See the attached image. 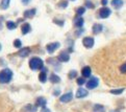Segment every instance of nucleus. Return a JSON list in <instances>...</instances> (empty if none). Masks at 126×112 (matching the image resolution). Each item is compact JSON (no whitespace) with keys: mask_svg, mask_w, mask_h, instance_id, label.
Listing matches in <instances>:
<instances>
[{"mask_svg":"<svg viewBox=\"0 0 126 112\" xmlns=\"http://www.w3.org/2000/svg\"><path fill=\"white\" fill-rule=\"evenodd\" d=\"M21 32L23 35H27L28 33L31 32V26L29 23H24L23 25L21 26Z\"/></svg>","mask_w":126,"mask_h":112,"instance_id":"14","label":"nucleus"},{"mask_svg":"<svg viewBox=\"0 0 126 112\" xmlns=\"http://www.w3.org/2000/svg\"><path fill=\"white\" fill-rule=\"evenodd\" d=\"M14 46H15L16 48H20V47L22 46V42H21V40L16 39L15 41H14Z\"/></svg>","mask_w":126,"mask_h":112,"instance_id":"26","label":"nucleus"},{"mask_svg":"<svg viewBox=\"0 0 126 112\" xmlns=\"http://www.w3.org/2000/svg\"><path fill=\"white\" fill-rule=\"evenodd\" d=\"M61 46V43L60 42H52V43H49L47 44V46H46V49H47V51L49 53H53L56 49H58Z\"/></svg>","mask_w":126,"mask_h":112,"instance_id":"5","label":"nucleus"},{"mask_svg":"<svg viewBox=\"0 0 126 112\" xmlns=\"http://www.w3.org/2000/svg\"><path fill=\"white\" fill-rule=\"evenodd\" d=\"M111 5L117 10H119L123 5V0H111Z\"/></svg>","mask_w":126,"mask_h":112,"instance_id":"16","label":"nucleus"},{"mask_svg":"<svg viewBox=\"0 0 126 112\" xmlns=\"http://www.w3.org/2000/svg\"><path fill=\"white\" fill-rule=\"evenodd\" d=\"M54 23H56V24H58V25H61V26H63L64 25V21L63 20H57V19H54Z\"/></svg>","mask_w":126,"mask_h":112,"instance_id":"30","label":"nucleus"},{"mask_svg":"<svg viewBox=\"0 0 126 112\" xmlns=\"http://www.w3.org/2000/svg\"><path fill=\"white\" fill-rule=\"evenodd\" d=\"M13 79V71L10 68H4L0 71V83L7 84Z\"/></svg>","mask_w":126,"mask_h":112,"instance_id":"1","label":"nucleus"},{"mask_svg":"<svg viewBox=\"0 0 126 112\" xmlns=\"http://www.w3.org/2000/svg\"><path fill=\"white\" fill-rule=\"evenodd\" d=\"M102 29H103V26L101 24H99V23H96V24L93 25L92 32H93L94 35H98V34H100L102 32Z\"/></svg>","mask_w":126,"mask_h":112,"instance_id":"13","label":"nucleus"},{"mask_svg":"<svg viewBox=\"0 0 126 112\" xmlns=\"http://www.w3.org/2000/svg\"><path fill=\"white\" fill-rule=\"evenodd\" d=\"M39 81L41 83H46L47 82V74H46V72L42 71V72L39 74Z\"/></svg>","mask_w":126,"mask_h":112,"instance_id":"19","label":"nucleus"},{"mask_svg":"<svg viewBox=\"0 0 126 112\" xmlns=\"http://www.w3.org/2000/svg\"><path fill=\"white\" fill-rule=\"evenodd\" d=\"M91 73H92V69H91L90 66H84L82 68V70H81V74H82V77L84 79L91 77Z\"/></svg>","mask_w":126,"mask_h":112,"instance_id":"12","label":"nucleus"},{"mask_svg":"<svg viewBox=\"0 0 126 112\" xmlns=\"http://www.w3.org/2000/svg\"><path fill=\"white\" fill-rule=\"evenodd\" d=\"M71 1H75V0H71Z\"/></svg>","mask_w":126,"mask_h":112,"instance_id":"37","label":"nucleus"},{"mask_svg":"<svg viewBox=\"0 0 126 112\" xmlns=\"http://www.w3.org/2000/svg\"><path fill=\"white\" fill-rule=\"evenodd\" d=\"M57 60L60 62H64V63H65V62H68L70 60V55L67 51H62L60 55H58Z\"/></svg>","mask_w":126,"mask_h":112,"instance_id":"7","label":"nucleus"},{"mask_svg":"<svg viewBox=\"0 0 126 112\" xmlns=\"http://www.w3.org/2000/svg\"><path fill=\"white\" fill-rule=\"evenodd\" d=\"M10 2H11V0H2L1 1V8L2 10H6L8 7V5H10Z\"/></svg>","mask_w":126,"mask_h":112,"instance_id":"21","label":"nucleus"},{"mask_svg":"<svg viewBox=\"0 0 126 112\" xmlns=\"http://www.w3.org/2000/svg\"><path fill=\"white\" fill-rule=\"evenodd\" d=\"M58 6L62 7V8H66L67 6H68V2L67 1H61L60 3H58Z\"/></svg>","mask_w":126,"mask_h":112,"instance_id":"28","label":"nucleus"},{"mask_svg":"<svg viewBox=\"0 0 126 112\" xmlns=\"http://www.w3.org/2000/svg\"><path fill=\"white\" fill-rule=\"evenodd\" d=\"M84 13H85V7H83V6H80L76 10V14H77L79 17H81Z\"/></svg>","mask_w":126,"mask_h":112,"instance_id":"23","label":"nucleus"},{"mask_svg":"<svg viewBox=\"0 0 126 112\" xmlns=\"http://www.w3.org/2000/svg\"><path fill=\"white\" fill-rule=\"evenodd\" d=\"M29 53H30V48L29 47H23V48H20L18 55H19V57H21V58H26L27 56H29Z\"/></svg>","mask_w":126,"mask_h":112,"instance_id":"10","label":"nucleus"},{"mask_svg":"<svg viewBox=\"0 0 126 112\" xmlns=\"http://www.w3.org/2000/svg\"><path fill=\"white\" fill-rule=\"evenodd\" d=\"M68 77H69V79L76 78V77H77V71H76V70H71L69 72V74H68Z\"/></svg>","mask_w":126,"mask_h":112,"instance_id":"25","label":"nucleus"},{"mask_svg":"<svg viewBox=\"0 0 126 112\" xmlns=\"http://www.w3.org/2000/svg\"><path fill=\"white\" fill-rule=\"evenodd\" d=\"M89 94V91L87 90V89H84V88H78L77 89V91H76V97L77 98H82V97H85V96H88Z\"/></svg>","mask_w":126,"mask_h":112,"instance_id":"8","label":"nucleus"},{"mask_svg":"<svg viewBox=\"0 0 126 112\" xmlns=\"http://www.w3.org/2000/svg\"><path fill=\"white\" fill-rule=\"evenodd\" d=\"M98 112H104V111H98Z\"/></svg>","mask_w":126,"mask_h":112,"instance_id":"36","label":"nucleus"},{"mask_svg":"<svg viewBox=\"0 0 126 112\" xmlns=\"http://www.w3.org/2000/svg\"><path fill=\"white\" fill-rule=\"evenodd\" d=\"M6 27H7V29L13 30V29H15L17 27V24L15 23L14 21H7L6 22Z\"/></svg>","mask_w":126,"mask_h":112,"instance_id":"20","label":"nucleus"},{"mask_svg":"<svg viewBox=\"0 0 126 112\" xmlns=\"http://www.w3.org/2000/svg\"><path fill=\"white\" fill-rule=\"evenodd\" d=\"M85 6H87L88 8H94V6H95V5H94L91 1H87V2H85Z\"/></svg>","mask_w":126,"mask_h":112,"instance_id":"29","label":"nucleus"},{"mask_svg":"<svg viewBox=\"0 0 126 112\" xmlns=\"http://www.w3.org/2000/svg\"><path fill=\"white\" fill-rule=\"evenodd\" d=\"M101 3H102V5H106V4H107V0H101Z\"/></svg>","mask_w":126,"mask_h":112,"instance_id":"34","label":"nucleus"},{"mask_svg":"<svg viewBox=\"0 0 126 112\" xmlns=\"http://www.w3.org/2000/svg\"><path fill=\"white\" fill-rule=\"evenodd\" d=\"M46 104H47L46 98H44L42 96L38 97L37 101H35V107H42V108H44V107H46Z\"/></svg>","mask_w":126,"mask_h":112,"instance_id":"11","label":"nucleus"},{"mask_svg":"<svg viewBox=\"0 0 126 112\" xmlns=\"http://www.w3.org/2000/svg\"><path fill=\"white\" fill-rule=\"evenodd\" d=\"M72 98H73V93L72 92H67L65 94H63L61 97H60V101L62 103H69Z\"/></svg>","mask_w":126,"mask_h":112,"instance_id":"9","label":"nucleus"},{"mask_svg":"<svg viewBox=\"0 0 126 112\" xmlns=\"http://www.w3.org/2000/svg\"><path fill=\"white\" fill-rule=\"evenodd\" d=\"M60 92H61L60 89H56V90L54 91V93H53V94H54V95H58V94H60Z\"/></svg>","mask_w":126,"mask_h":112,"instance_id":"33","label":"nucleus"},{"mask_svg":"<svg viewBox=\"0 0 126 112\" xmlns=\"http://www.w3.org/2000/svg\"><path fill=\"white\" fill-rule=\"evenodd\" d=\"M1 48H2V45H1V44H0V50H1Z\"/></svg>","mask_w":126,"mask_h":112,"instance_id":"35","label":"nucleus"},{"mask_svg":"<svg viewBox=\"0 0 126 112\" xmlns=\"http://www.w3.org/2000/svg\"><path fill=\"white\" fill-rule=\"evenodd\" d=\"M76 82H77V84L79 85V86H82L83 84H85V79L82 77V78H77V81H76Z\"/></svg>","mask_w":126,"mask_h":112,"instance_id":"27","label":"nucleus"},{"mask_svg":"<svg viewBox=\"0 0 126 112\" xmlns=\"http://www.w3.org/2000/svg\"><path fill=\"white\" fill-rule=\"evenodd\" d=\"M83 23H84V20H83L82 17H78L74 20V25L76 26V27H82Z\"/></svg>","mask_w":126,"mask_h":112,"instance_id":"17","label":"nucleus"},{"mask_svg":"<svg viewBox=\"0 0 126 112\" xmlns=\"http://www.w3.org/2000/svg\"><path fill=\"white\" fill-rule=\"evenodd\" d=\"M124 91V88H119V89H111L110 90V93L111 94H116V95H118V94H121Z\"/></svg>","mask_w":126,"mask_h":112,"instance_id":"22","label":"nucleus"},{"mask_svg":"<svg viewBox=\"0 0 126 112\" xmlns=\"http://www.w3.org/2000/svg\"><path fill=\"white\" fill-rule=\"evenodd\" d=\"M35 13H37V10H35V8H30V10H27V11L24 12V17L30 19V18H32L35 15Z\"/></svg>","mask_w":126,"mask_h":112,"instance_id":"15","label":"nucleus"},{"mask_svg":"<svg viewBox=\"0 0 126 112\" xmlns=\"http://www.w3.org/2000/svg\"><path fill=\"white\" fill-rule=\"evenodd\" d=\"M111 14V11L110 8L106 7V6H103L101 7L100 10H99V17L102 18V19H106V18H109Z\"/></svg>","mask_w":126,"mask_h":112,"instance_id":"3","label":"nucleus"},{"mask_svg":"<svg viewBox=\"0 0 126 112\" xmlns=\"http://www.w3.org/2000/svg\"><path fill=\"white\" fill-rule=\"evenodd\" d=\"M50 82L52 84H58L61 82V78L58 77L57 74H55V73H51V75H50Z\"/></svg>","mask_w":126,"mask_h":112,"instance_id":"18","label":"nucleus"},{"mask_svg":"<svg viewBox=\"0 0 126 112\" xmlns=\"http://www.w3.org/2000/svg\"><path fill=\"white\" fill-rule=\"evenodd\" d=\"M82 44L84 47L92 48L94 46V44H95V41H94V39L92 37H85L82 39Z\"/></svg>","mask_w":126,"mask_h":112,"instance_id":"6","label":"nucleus"},{"mask_svg":"<svg viewBox=\"0 0 126 112\" xmlns=\"http://www.w3.org/2000/svg\"><path fill=\"white\" fill-rule=\"evenodd\" d=\"M98 111H104V107L102 105H95L94 106V112H98Z\"/></svg>","mask_w":126,"mask_h":112,"instance_id":"24","label":"nucleus"},{"mask_svg":"<svg viewBox=\"0 0 126 112\" xmlns=\"http://www.w3.org/2000/svg\"><path fill=\"white\" fill-rule=\"evenodd\" d=\"M30 1H31V0H22V3L25 4V5H27V4H28Z\"/></svg>","mask_w":126,"mask_h":112,"instance_id":"32","label":"nucleus"},{"mask_svg":"<svg viewBox=\"0 0 126 112\" xmlns=\"http://www.w3.org/2000/svg\"><path fill=\"white\" fill-rule=\"evenodd\" d=\"M99 85V80L98 78H95V77H93L90 79L88 82H87V88L88 89H95L97 86Z\"/></svg>","mask_w":126,"mask_h":112,"instance_id":"4","label":"nucleus"},{"mask_svg":"<svg viewBox=\"0 0 126 112\" xmlns=\"http://www.w3.org/2000/svg\"><path fill=\"white\" fill-rule=\"evenodd\" d=\"M43 66H44V62L41 58L33 57L29 60V67L31 70H40V69L42 70Z\"/></svg>","mask_w":126,"mask_h":112,"instance_id":"2","label":"nucleus"},{"mask_svg":"<svg viewBox=\"0 0 126 112\" xmlns=\"http://www.w3.org/2000/svg\"><path fill=\"white\" fill-rule=\"evenodd\" d=\"M41 112H51V111H50V109H48L47 107H44V108H42Z\"/></svg>","mask_w":126,"mask_h":112,"instance_id":"31","label":"nucleus"}]
</instances>
